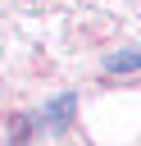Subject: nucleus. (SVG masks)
<instances>
[{
    "label": "nucleus",
    "mask_w": 141,
    "mask_h": 146,
    "mask_svg": "<svg viewBox=\"0 0 141 146\" xmlns=\"http://www.w3.org/2000/svg\"><path fill=\"white\" fill-rule=\"evenodd\" d=\"M136 64V55H118V59H109V68H132Z\"/></svg>",
    "instance_id": "f257e3e1"
}]
</instances>
